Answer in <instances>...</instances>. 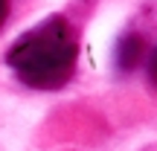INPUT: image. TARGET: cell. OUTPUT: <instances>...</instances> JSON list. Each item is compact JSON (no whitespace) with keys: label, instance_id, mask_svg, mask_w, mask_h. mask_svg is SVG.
<instances>
[{"label":"cell","instance_id":"277c9868","mask_svg":"<svg viewBox=\"0 0 157 151\" xmlns=\"http://www.w3.org/2000/svg\"><path fill=\"white\" fill-rule=\"evenodd\" d=\"M151 78H154V84H157V55H154V61H151Z\"/></svg>","mask_w":157,"mask_h":151},{"label":"cell","instance_id":"7a4b0ae2","mask_svg":"<svg viewBox=\"0 0 157 151\" xmlns=\"http://www.w3.org/2000/svg\"><path fill=\"white\" fill-rule=\"evenodd\" d=\"M137 52H140V41H137V38H125V41H122V50H119L122 67H131V64H134Z\"/></svg>","mask_w":157,"mask_h":151},{"label":"cell","instance_id":"6da1fadb","mask_svg":"<svg viewBox=\"0 0 157 151\" xmlns=\"http://www.w3.org/2000/svg\"><path fill=\"white\" fill-rule=\"evenodd\" d=\"M76 64V35L61 15L23 32L9 50V67L23 84L38 90L61 87Z\"/></svg>","mask_w":157,"mask_h":151},{"label":"cell","instance_id":"3957f363","mask_svg":"<svg viewBox=\"0 0 157 151\" xmlns=\"http://www.w3.org/2000/svg\"><path fill=\"white\" fill-rule=\"evenodd\" d=\"M6 12H9V3L0 0V26H3V21H6Z\"/></svg>","mask_w":157,"mask_h":151}]
</instances>
